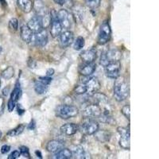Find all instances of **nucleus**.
<instances>
[{"mask_svg": "<svg viewBox=\"0 0 159 159\" xmlns=\"http://www.w3.org/2000/svg\"><path fill=\"white\" fill-rule=\"evenodd\" d=\"M4 107H5V101L4 99L0 97V115H2L4 111Z\"/></svg>", "mask_w": 159, "mask_h": 159, "instance_id": "38", "label": "nucleus"}, {"mask_svg": "<svg viewBox=\"0 0 159 159\" xmlns=\"http://www.w3.org/2000/svg\"><path fill=\"white\" fill-rule=\"evenodd\" d=\"M24 129H25V126L23 124H21L19 126H18L17 127H15V129L10 130L7 133L8 136H11V137H15V136L19 135L20 134H22L23 132Z\"/></svg>", "mask_w": 159, "mask_h": 159, "instance_id": "28", "label": "nucleus"}, {"mask_svg": "<svg viewBox=\"0 0 159 159\" xmlns=\"http://www.w3.org/2000/svg\"><path fill=\"white\" fill-rule=\"evenodd\" d=\"M102 114L101 107L98 104H90L85 107L83 111V116L84 118L95 119L99 118Z\"/></svg>", "mask_w": 159, "mask_h": 159, "instance_id": "10", "label": "nucleus"}, {"mask_svg": "<svg viewBox=\"0 0 159 159\" xmlns=\"http://www.w3.org/2000/svg\"><path fill=\"white\" fill-rule=\"evenodd\" d=\"M84 45V38L83 37H78L75 41H73V48L75 50H81Z\"/></svg>", "mask_w": 159, "mask_h": 159, "instance_id": "27", "label": "nucleus"}, {"mask_svg": "<svg viewBox=\"0 0 159 159\" xmlns=\"http://www.w3.org/2000/svg\"><path fill=\"white\" fill-rule=\"evenodd\" d=\"M1 136H2V132L0 131V138H1Z\"/></svg>", "mask_w": 159, "mask_h": 159, "instance_id": "46", "label": "nucleus"}, {"mask_svg": "<svg viewBox=\"0 0 159 159\" xmlns=\"http://www.w3.org/2000/svg\"><path fill=\"white\" fill-rule=\"evenodd\" d=\"M98 130H99V124L93 119L84 118L80 124V130L84 134H88V135L93 134Z\"/></svg>", "mask_w": 159, "mask_h": 159, "instance_id": "5", "label": "nucleus"}, {"mask_svg": "<svg viewBox=\"0 0 159 159\" xmlns=\"http://www.w3.org/2000/svg\"><path fill=\"white\" fill-rule=\"evenodd\" d=\"M85 3L91 9H96L100 5V0H85Z\"/></svg>", "mask_w": 159, "mask_h": 159, "instance_id": "30", "label": "nucleus"}, {"mask_svg": "<svg viewBox=\"0 0 159 159\" xmlns=\"http://www.w3.org/2000/svg\"><path fill=\"white\" fill-rule=\"evenodd\" d=\"M64 147V144L58 140H51L47 143L46 150L51 153H56Z\"/></svg>", "mask_w": 159, "mask_h": 159, "instance_id": "19", "label": "nucleus"}, {"mask_svg": "<svg viewBox=\"0 0 159 159\" xmlns=\"http://www.w3.org/2000/svg\"><path fill=\"white\" fill-rule=\"evenodd\" d=\"M9 28L11 30L15 31L18 30V21L17 18H12V19L10 20L9 22Z\"/></svg>", "mask_w": 159, "mask_h": 159, "instance_id": "32", "label": "nucleus"}, {"mask_svg": "<svg viewBox=\"0 0 159 159\" xmlns=\"http://www.w3.org/2000/svg\"><path fill=\"white\" fill-rule=\"evenodd\" d=\"M40 82L45 84V85H48L49 86L50 84V83L52 82V78H50L49 76H45V77H40L38 79Z\"/></svg>", "mask_w": 159, "mask_h": 159, "instance_id": "35", "label": "nucleus"}, {"mask_svg": "<svg viewBox=\"0 0 159 159\" xmlns=\"http://www.w3.org/2000/svg\"><path fill=\"white\" fill-rule=\"evenodd\" d=\"M14 75H15V70L11 66L7 67L2 72V76L6 80H10L14 76Z\"/></svg>", "mask_w": 159, "mask_h": 159, "instance_id": "29", "label": "nucleus"}, {"mask_svg": "<svg viewBox=\"0 0 159 159\" xmlns=\"http://www.w3.org/2000/svg\"><path fill=\"white\" fill-rule=\"evenodd\" d=\"M27 26L30 29V30L33 33H38L41 31L42 30L45 29L43 26V23H42V19L38 16L33 17L29 21L27 24Z\"/></svg>", "mask_w": 159, "mask_h": 159, "instance_id": "14", "label": "nucleus"}, {"mask_svg": "<svg viewBox=\"0 0 159 159\" xmlns=\"http://www.w3.org/2000/svg\"><path fill=\"white\" fill-rule=\"evenodd\" d=\"M21 155L20 154V152L18 151V150H15L13 151L9 156H8V159H16L18 157H19V156Z\"/></svg>", "mask_w": 159, "mask_h": 159, "instance_id": "37", "label": "nucleus"}, {"mask_svg": "<svg viewBox=\"0 0 159 159\" xmlns=\"http://www.w3.org/2000/svg\"><path fill=\"white\" fill-rule=\"evenodd\" d=\"M18 7L24 13H30L33 9V2L31 0H17Z\"/></svg>", "mask_w": 159, "mask_h": 159, "instance_id": "20", "label": "nucleus"}, {"mask_svg": "<svg viewBox=\"0 0 159 159\" xmlns=\"http://www.w3.org/2000/svg\"><path fill=\"white\" fill-rule=\"evenodd\" d=\"M122 113L124 115V116L127 118L128 120H130V107L129 105H125L124 107L122 108Z\"/></svg>", "mask_w": 159, "mask_h": 159, "instance_id": "33", "label": "nucleus"}, {"mask_svg": "<svg viewBox=\"0 0 159 159\" xmlns=\"http://www.w3.org/2000/svg\"><path fill=\"white\" fill-rule=\"evenodd\" d=\"M111 35V30L110 25L107 22H103L99 29L98 43L100 45L106 44L110 40Z\"/></svg>", "mask_w": 159, "mask_h": 159, "instance_id": "7", "label": "nucleus"}, {"mask_svg": "<svg viewBox=\"0 0 159 159\" xmlns=\"http://www.w3.org/2000/svg\"><path fill=\"white\" fill-rule=\"evenodd\" d=\"M121 65L119 61H111L109 62L107 65L104 66L105 74L107 77L116 79L119 76Z\"/></svg>", "mask_w": 159, "mask_h": 159, "instance_id": "6", "label": "nucleus"}, {"mask_svg": "<svg viewBox=\"0 0 159 159\" xmlns=\"http://www.w3.org/2000/svg\"><path fill=\"white\" fill-rule=\"evenodd\" d=\"M87 79L86 80H82V83L84 84L86 89H87V93L89 94H95L100 89V83L98 80V79L96 77H89L87 76Z\"/></svg>", "mask_w": 159, "mask_h": 159, "instance_id": "9", "label": "nucleus"}, {"mask_svg": "<svg viewBox=\"0 0 159 159\" xmlns=\"http://www.w3.org/2000/svg\"><path fill=\"white\" fill-rule=\"evenodd\" d=\"M21 93H22V90H21V87H20V83L18 81H17L15 89H14V91L11 93V99H12L13 101L17 102L18 100V99H19L20 96H21Z\"/></svg>", "mask_w": 159, "mask_h": 159, "instance_id": "23", "label": "nucleus"}, {"mask_svg": "<svg viewBox=\"0 0 159 159\" xmlns=\"http://www.w3.org/2000/svg\"><path fill=\"white\" fill-rule=\"evenodd\" d=\"M33 8H34L37 16L42 19L44 28L47 27L50 22V12L47 7L41 0H36L33 5Z\"/></svg>", "mask_w": 159, "mask_h": 159, "instance_id": "2", "label": "nucleus"}, {"mask_svg": "<svg viewBox=\"0 0 159 159\" xmlns=\"http://www.w3.org/2000/svg\"><path fill=\"white\" fill-rule=\"evenodd\" d=\"M78 127L74 123H66L61 127V131L67 136H72L77 132Z\"/></svg>", "mask_w": 159, "mask_h": 159, "instance_id": "17", "label": "nucleus"}, {"mask_svg": "<svg viewBox=\"0 0 159 159\" xmlns=\"http://www.w3.org/2000/svg\"><path fill=\"white\" fill-rule=\"evenodd\" d=\"M34 89L35 92L39 95H42L45 93V92H47L48 90V85H45V84L42 83V82H40L39 80L36 82L34 86Z\"/></svg>", "mask_w": 159, "mask_h": 159, "instance_id": "25", "label": "nucleus"}, {"mask_svg": "<svg viewBox=\"0 0 159 159\" xmlns=\"http://www.w3.org/2000/svg\"><path fill=\"white\" fill-rule=\"evenodd\" d=\"M53 73H54V70L52 69H49L46 72V76H51L53 75Z\"/></svg>", "mask_w": 159, "mask_h": 159, "instance_id": "41", "label": "nucleus"}, {"mask_svg": "<svg viewBox=\"0 0 159 159\" xmlns=\"http://www.w3.org/2000/svg\"><path fill=\"white\" fill-rule=\"evenodd\" d=\"M54 2H56V3L59 4V5L62 6L66 2V0H54Z\"/></svg>", "mask_w": 159, "mask_h": 159, "instance_id": "42", "label": "nucleus"}, {"mask_svg": "<svg viewBox=\"0 0 159 159\" xmlns=\"http://www.w3.org/2000/svg\"><path fill=\"white\" fill-rule=\"evenodd\" d=\"M72 156H74L75 158L78 159H82V158H86V154H85V151L84 150V148L80 146H78L76 148L73 150V152H72Z\"/></svg>", "mask_w": 159, "mask_h": 159, "instance_id": "24", "label": "nucleus"}, {"mask_svg": "<svg viewBox=\"0 0 159 159\" xmlns=\"http://www.w3.org/2000/svg\"><path fill=\"white\" fill-rule=\"evenodd\" d=\"M80 58L84 63L94 62L96 58V51L94 49L84 50L80 53Z\"/></svg>", "mask_w": 159, "mask_h": 159, "instance_id": "16", "label": "nucleus"}, {"mask_svg": "<svg viewBox=\"0 0 159 159\" xmlns=\"http://www.w3.org/2000/svg\"><path fill=\"white\" fill-rule=\"evenodd\" d=\"M15 105H16V102L13 101L12 99H10L9 101H8V103H7L8 111H9L10 112L13 111V110H14L15 107Z\"/></svg>", "mask_w": 159, "mask_h": 159, "instance_id": "36", "label": "nucleus"}, {"mask_svg": "<svg viewBox=\"0 0 159 159\" xmlns=\"http://www.w3.org/2000/svg\"><path fill=\"white\" fill-rule=\"evenodd\" d=\"M0 85H1V81H0Z\"/></svg>", "mask_w": 159, "mask_h": 159, "instance_id": "48", "label": "nucleus"}, {"mask_svg": "<svg viewBox=\"0 0 159 159\" xmlns=\"http://www.w3.org/2000/svg\"><path fill=\"white\" fill-rule=\"evenodd\" d=\"M19 152H20V154H22L24 157H28L30 158V152H29V149L27 147H20L19 148Z\"/></svg>", "mask_w": 159, "mask_h": 159, "instance_id": "34", "label": "nucleus"}, {"mask_svg": "<svg viewBox=\"0 0 159 159\" xmlns=\"http://www.w3.org/2000/svg\"><path fill=\"white\" fill-rule=\"evenodd\" d=\"M74 92L76 95H82L86 93L87 92V89H86V87H85L84 84L82 83L80 84L76 85V88L74 89Z\"/></svg>", "mask_w": 159, "mask_h": 159, "instance_id": "31", "label": "nucleus"}, {"mask_svg": "<svg viewBox=\"0 0 159 159\" xmlns=\"http://www.w3.org/2000/svg\"><path fill=\"white\" fill-rule=\"evenodd\" d=\"M114 85V95L116 100L123 101L129 96V86L124 77L118 76L116 78Z\"/></svg>", "mask_w": 159, "mask_h": 159, "instance_id": "1", "label": "nucleus"}, {"mask_svg": "<svg viewBox=\"0 0 159 159\" xmlns=\"http://www.w3.org/2000/svg\"><path fill=\"white\" fill-rule=\"evenodd\" d=\"M21 38L23 40L24 42L26 43H30L32 42L33 36H34V33L30 30L27 25H24L21 27Z\"/></svg>", "mask_w": 159, "mask_h": 159, "instance_id": "18", "label": "nucleus"}, {"mask_svg": "<svg viewBox=\"0 0 159 159\" xmlns=\"http://www.w3.org/2000/svg\"><path fill=\"white\" fill-rule=\"evenodd\" d=\"M118 133L120 135L119 139V145L123 149L129 150L130 147V130L127 128L123 127H119L117 128Z\"/></svg>", "mask_w": 159, "mask_h": 159, "instance_id": "8", "label": "nucleus"}, {"mask_svg": "<svg viewBox=\"0 0 159 159\" xmlns=\"http://www.w3.org/2000/svg\"><path fill=\"white\" fill-rule=\"evenodd\" d=\"M10 150H11V147L10 146H8V145H4V146L2 147V148H1V153L2 154H7V152L10 151Z\"/></svg>", "mask_w": 159, "mask_h": 159, "instance_id": "39", "label": "nucleus"}, {"mask_svg": "<svg viewBox=\"0 0 159 159\" xmlns=\"http://www.w3.org/2000/svg\"><path fill=\"white\" fill-rule=\"evenodd\" d=\"M1 50H2V49H1V47H0V51H1Z\"/></svg>", "mask_w": 159, "mask_h": 159, "instance_id": "47", "label": "nucleus"}, {"mask_svg": "<svg viewBox=\"0 0 159 159\" xmlns=\"http://www.w3.org/2000/svg\"><path fill=\"white\" fill-rule=\"evenodd\" d=\"M72 151L69 150L68 148H62L59 150V151L56 152L55 154V158L57 159H69L72 158Z\"/></svg>", "mask_w": 159, "mask_h": 159, "instance_id": "22", "label": "nucleus"}, {"mask_svg": "<svg viewBox=\"0 0 159 159\" xmlns=\"http://www.w3.org/2000/svg\"><path fill=\"white\" fill-rule=\"evenodd\" d=\"M0 2H2V4L5 3V0H0Z\"/></svg>", "mask_w": 159, "mask_h": 159, "instance_id": "45", "label": "nucleus"}, {"mask_svg": "<svg viewBox=\"0 0 159 159\" xmlns=\"http://www.w3.org/2000/svg\"><path fill=\"white\" fill-rule=\"evenodd\" d=\"M77 114L78 109L72 105H60L56 109V116L63 119H71L77 116Z\"/></svg>", "mask_w": 159, "mask_h": 159, "instance_id": "3", "label": "nucleus"}, {"mask_svg": "<svg viewBox=\"0 0 159 159\" xmlns=\"http://www.w3.org/2000/svg\"><path fill=\"white\" fill-rule=\"evenodd\" d=\"M73 41H74V35L72 31H65L60 34V45L62 48H67L70 46Z\"/></svg>", "mask_w": 159, "mask_h": 159, "instance_id": "12", "label": "nucleus"}, {"mask_svg": "<svg viewBox=\"0 0 159 159\" xmlns=\"http://www.w3.org/2000/svg\"><path fill=\"white\" fill-rule=\"evenodd\" d=\"M96 134V138L100 142H106L108 141L110 139V134L108 132L104 131V130H102V131H97L95 133Z\"/></svg>", "mask_w": 159, "mask_h": 159, "instance_id": "26", "label": "nucleus"}, {"mask_svg": "<svg viewBox=\"0 0 159 159\" xmlns=\"http://www.w3.org/2000/svg\"><path fill=\"white\" fill-rule=\"evenodd\" d=\"M50 34L52 38H57L62 32V25L57 18V12L54 10L50 11Z\"/></svg>", "mask_w": 159, "mask_h": 159, "instance_id": "4", "label": "nucleus"}, {"mask_svg": "<svg viewBox=\"0 0 159 159\" xmlns=\"http://www.w3.org/2000/svg\"><path fill=\"white\" fill-rule=\"evenodd\" d=\"M96 69V65L94 62L84 63L79 67V72L84 76H89L93 74Z\"/></svg>", "mask_w": 159, "mask_h": 159, "instance_id": "15", "label": "nucleus"}, {"mask_svg": "<svg viewBox=\"0 0 159 159\" xmlns=\"http://www.w3.org/2000/svg\"><path fill=\"white\" fill-rule=\"evenodd\" d=\"M105 54H106L108 62L119 61L122 56L121 52L117 49H111V50H109L107 52H105Z\"/></svg>", "mask_w": 159, "mask_h": 159, "instance_id": "21", "label": "nucleus"}, {"mask_svg": "<svg viewBox=\"0 0 159 159\" xmlns=\"http://www.w3.org/2000/svg\"><path fill=\"white\" fill-rule=\"evenodd\" d=\"M17 107H18V115H22L24 113V111H25V110H24L23 108H22V106H21V104H17Z\"/></svg>", "mask_w": 159, "mask_h": 159, "instance_id": "40", "label": "nucleus"}, {"mask_svg": "<svg viewBox=\"0 0 159 159\" xmlns=\"http://www.w3.org/2000/svg\"><path fill=\"white\" fill-rule=\"evenodd\" d=\"M34 127H35V123H34V120H33V121H31V123H30V125H29V127H28V128L29 129H34Z\"/></svg>", "mask_w": 159, "mask_h": 159, "instance_id": "43", "label": "nucleus"}, {"mask_svg": "<svg viewBox=\"0 0 159 159\" xmlns=\"http://www.w3.org/2000/svg\"><path fill=\"white\" fill-rule=\"evenodd\" d=\"M57 18L62 25V28L69 29L71 27V21L69 14L66 10L61 9L57 12Z\"/></svg>", "mask_w": 159, "mask_h": 159, "instance_id": "13", "label": "nucleus"}, {"mask_svg": "<svg viewBox=\"0 0 159 159\" xmlns=\"http://www.w3.org/2000/svg\"><path fill=\"white\" fill-rule=\"evenodd\" d=\"M35 45L39 47H44L48 42V34L45 29L42 30L38 33H34L32 42Z\"/></svg>", "mask_w": 159, "mask_h": 159, "instance_id": "11", "label": "nucleus"}, {"mask_svg": "<svg viewBox=\"0 0 159 159\" xmlns=\"http://www.w3.org/2000/svg\"><path fill=\"white\" fill-rule=\"evenodd\" d=\"M35 154H37V155H38V157H39L40 158H42V154H41V152L40 151H38V150H37V151H35Z\"/></svg>", "mask_w": 159, "mask_h": 159, "instance_id": "44", "label": "nucleus"}]
</instances>
